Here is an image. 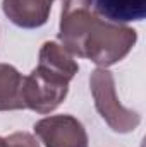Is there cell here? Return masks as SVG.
I'll return each mask as SVG.
<instances>
[{"instance_id":"cell-1","label":"cell","mask_w":146,"mask_h":147,"mask_svg":"<svg viewBox=\"0 0 146 147\" xmlns=\"http://www.w3.org/2000/svg\"><path fill=\"white\" fill-rule=\"evenodd\" d=\"M77 70V62L64 46L46 41L40 50L38 67L23 79L24 106L40 115L53 111L65 99Z\"/></svg>"},{"instance_id":"cell-2","label":"cell","mask_w":146,"mask_h":147,"mask_svg":"<svg viewBox=\"0 0 146 147\" xmlns=\"http://www.w3.org/2000/svg\"><path fill=\"white\" fill-rule=\"evenodd\" d=\"M136 41L138 34L134 29L117 22H105L96 17L84 39L83 57L105 69L120 62L132 50Z\"/></svg>"},{"instance_id":"cell-3","label":"cell","mask_w":146,"mask_h":147,"mask_svg":"<svg viewBox=\"0 0 146 147\" xmlns=\"http://www.w3.org/2000/svg\"><path fill=\"white\" fill-rule=\"evenodd\" d=\"M89 87L96 110L113 132L127 134L139 125V115L136 111L124 108L119 103L112 72H108L107 69H96L89 77Z\"/></svg>"},{"instance_id":"cell-4","label":"cell","mask_w":146,"mask_h":147,"mask_svg":"<svg viewBox=\"0 0 146 147\" xmlns=\"http://www.w3.org/2000/svg\"><path fill=\"white\" fill-rule=\"evenodd\" d=\"M91 5L93 0H64L62 3L59 39L69 53L77 57H83L84 39L98 17L91 10Z\"/></svg>"},{"instance_id":"cell-5","label":"cell","mask_w":146,"mask_h":147,"mask_svg":"<svg viewBox=\"0 0 146 147\" xmlns=\"http://www.w3.org/2000/svg\"><path fill=\"white\" fill-rule=\"evenodd\" d=\"M35 132L45 147H88V134L83 123L71 115H55L40 120Z\"/></svg>"},{"instance_id":"cell-6","label":"cell","mask_w":146,"mask_h":147,"mask_svg":"<svg viewBox=\"0 0 146 147\" xmlns=\"http://www.w3.org/2000/svg\"><path fill=\"white\" fill-rule=\"evenodd\" d=\"M53 0H3V14L19 28L33 29L48 21Z\"/></svg>"},{"instance_id":"cell-7","label":"cell","mask_w":146,"mask_h":147,"mask_svg":"<svg viewBox=\"0 0 146 147\" xmlns=\"http://www.w3.org/2000/svg\"><path fill=\"white\" fill-rule=\"evenodd\" d=\"M98 16L110 22L143 21L146 16V0H95Z\"/></svg>"},{"instance_id":"cell-8","label":"cell","mask_w":146,"mask_h":147,"mask_svg":"<svg viewBox=\"0 0 146 147\" xmlns=\"http://www.w3.org/2000/svg\"><path fill=\"white\" fill-rule=\"evenodd\" d=\"M23 75L9 63H0V111L24 110Z\"/></svg>"},{"instance_id":"cell-9","label":"cell","mask_w":146,"mask_h":147,"mask_svg":"<svg viewBox=\"0 0 146 147\" xmlns=\"http://www.w3.org/2000/svg\"><path fill=\"white\" fill-rule=\"evenodd\" d=\"M3 147H40L36 139L28 132H16L5 139Z\"/></svg>"}]
</instances>
